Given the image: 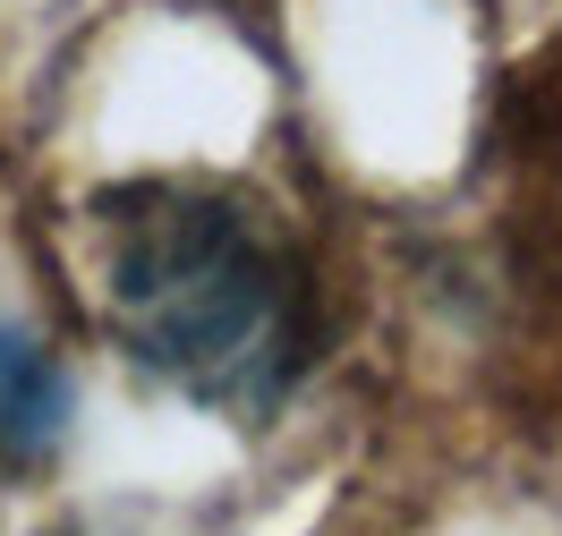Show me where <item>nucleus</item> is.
<instances>
[{"mask_svg": "<svg viewBox=\"0 0 562 536\" xmlns=\"http://www.w3.org/2000/svg\"><path fill=\"white\" fill-rule=\"evenodd\" d=\"M60 418H69V375L52 366V350L26 332H0V443L35 452L60 434Z\"/></svg>", "mask_w": 562, "mask_h": 536, "instance_id": "nucleus-2", "label": "nucleus"}, {"mask_svg": "<svg viewBox=\"0 0 562 536\" xmlns=\"http://www.w3.org/2000/svg\"><path fill=\"white\" fill-rule=\"evenodd\" d=\"M111 298L145 357L162 366H222L273 316V273L231 205H162L120 230Z\"/></svg>", "mask_w": 562, "mask_h": 536, "instance_id": "nucleus-1", "label": "nucleus"}]
</instances>
